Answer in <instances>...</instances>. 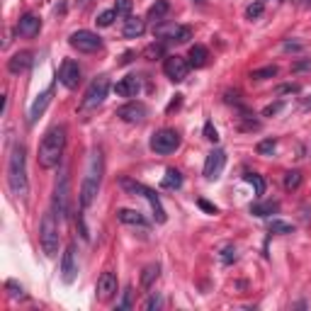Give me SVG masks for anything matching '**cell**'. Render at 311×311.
<instances>
[{
	"label": "cell",
	"instance_id": "obj_34",
	"mask_svg": "<svg viewBox=\"0 0 311 311\" xmlns=\"http://www.w3.org/2000/svg\"><path fill=\"white\" fill-rule=\"evenodd\" d=\"M117 17H119V15L114 12V7H112V10H105V12H100L95 22H97V27H110Z\"/></svg>",
	"mask_w": 311,
	"mask_h": 311
},
{
	"label": "cell",
	"instance_id": "obj_32",
	"mask_svg": "<svg viewBox=\"0 0 311 311\" xmlns=\"http://www.w3.org/2000/svg\"><path fill=\"white\" fill-rule=\"evenodd\" d=\"M263 12H265V5H263V0H255V2H251V5L246 7V20H258Z\"/></svg>",
	"mask_w": 311,
	"mask_h": 311
},
{
	"label": "cell",
	"instance_id": "obj_37",
	"mask_svg": "<svg viewBox=\"0 0 311 311\" xmlns=\"http://www.w3.org/2000/svg\"><path fill=\"white\" fill-rule=\"evenodd\" d=\"M132 0H117L114 2V12L117 15H122V17H129V12H132Z\"/></svg>",
	"mask_w": 311,
	"mask_h": 311
},
{
	"label": "cell",
	"instance_id": "obj_10",
	"mask_svg": "<svg viewBox=\"0 0 311 311\" xmlns=\"http://www.w3.org/2000/svg\"><path fill=\"white\" fill-rule=\"evenodd\" d=\"M56 78H58V83L63 85V88L76 90L78 83H81V66H78L73 58H66V61L61 63V68H58Z\"/></svg>",
	"mask_w": 311,
	"mask_h": 311
},
{
	"label": "cell",
	"instance_id": "obj_15",
	"mask_svg": "<svg viewBox=\"0 0 311 311\" xmlns=\"http://www.w3.org/2000/svg\"><path fill=\"white\" fill-rule=\"evenodd\" d=\"M117 117L124 119V122H129V124L143 122V117H146V105H143V102H136V100H132V102H127L124 107L117 110Z\"/></svg>",
	"mask_w": 311,
	"mask_h": 311
},
{
	"label": "cell",
	"instance_id": "obj_49",
	"mask_svg": "<svg viewBox=\"0 0 311 311\" xmlns=\"http://www.w3.org/2000/svg\"><path fill=\"white\" fill-rule=\"evenodd\" d=\"M299 5L302 7H311V0H299Z\"/></svg>",
	"mask_w": 311,
	"mask_h": 311
},
{
	"label": "cell",
	"instance_id": "obj_40",
	"mask_svg": "<svg viewBox=\"0 0 311 311\" xmlns=\"http://www.w3.org/2000/svg\"><path fill=\"white\" fill-rule=\"evenodd\" d=\"M204 139H207V141H212V143L219 141V132L214 129V124H212V122H207V124H204Z\"/></svg>",
	"mask_w": 311,
	"mask_h": 311
},
{
	"label": "cell",
	"instance_id": "obj_17",
	"mask_svg": "<svg viewBox=\"0 0 311 311\" xmlns=\"http://www.w3.org/2000/svg\"><path fill=\"white\" fill-rule=\"evenodd\" d=\"M39 29H42V20H39L37 15H32V12L22 15L20 22H17V34H20V37H37Z\"/></svg>",
	"mask_w": 311,
	"mask_h": 311
},
{
	"label": "cell",
	"instance_id": "obj_8",
	"mask_svg": "<svg viewBox=\"0 0 311 311\" xmlns=\"http://www.w3.org/2000/svg\"><path fill=\"white\" fill-rule=\"evenodd\" d=\"M68 44H71L73 49L83 51V54H92V51H100V49H102V39H100L95 32H90V29L73 32V34L68 37Z\"/></svg>",
	"mask_w": 311,
	"mask_h": 311
},
{
	"label": "cell",
	"instance_id": "obj_33",
	"mask_svg": "<svg viewBox=\"0 0 311 311\" xmlns=\"http://www.w3.org/2000/svg\"><path fill=\"white\" fill-rule=\"evenodd\" d=\"M192 39V29L187 27V25H180L178 32H175V39H173V44H187Z\"/></svg>",
	"mask_w": 311,
	"mask_h": 311
},
{
	"label": "cell",
	"instance_id": "obj_5",
	"mask_svg": "<svg viewBox=\"0 0 311 311\" xmlns=\"http://www.w3.org/2000/svg\"><path fill=\"white\" fill-rule=\"evenodd\" d=\"M119 185L132 195V197H143L148 204H151V209H153V219L158 222V224H163L168 217H166V209H163V204H161V197L151 190V187H146V185H141V182H136V180H132V178H122L119 180Z\"/></svg>",
	"mask_w": 311,
	"mask_h": 311
},
{
	"label": "cell",
	"instance_id": "obj_39",
	"mask_svg": "<svg viewBox=\"0 0 311 311\" xmlns=\"http://www.w3.org/2000/svg\"><path fill=\"white\" fill-rule=\"evenodd\" d=\"M236 260H238L236 248H233V246H226V248L222 251V263H224V265H231V263H236Z\"/></svg>",
	"mask_w": 311,
	"mask_h": 311
},
{
	"label": "cell",
	"instance_id": "obj_11",
	"mask_svg": "<svg viewBox=\"0 0 311 311\" xmlns=\"http://www.w3.org/2000/svg\"><path fill=\"white\" fill-rule=\"evenodd\" d=\"M78 277V265H76V243H68L63 258H61V280L66 284H73Z\"/></svg>",
	"mask_w": 311,
	"mask_h": 311
},
{
	"label": "cell",
	"instance_id": "obj_1",
	"mask_svg": "<svg viewBox=\"0 0 311 311\" xmlns=\"http://www.w3.org/2000/svg\"><path fill=\"white\" fill-rule=\"evenodd\" d=\"M7 185H10L15 197H27L29 192L27 156H25V146L22 143H15L10 156H7Z\"/></svg>",
	"mask_w": 311,
	"mask_h": 311
},
{
	"label": "cell",
	"instance_id": "obj_18",
	"mask_svg": "<svg viewBox=\"0 0 311 311\" xmlns=\"http://www.w3.org/2000/svg\"><path fill=\"white\" fill-rule=\"evenodd\" d=\"M139 90H141V81L136 76H127V78H122L119 83L114 85V92L119 97H136Z\"/></svg>",
	"mask_w": 311,
	"mask_h": 311
},
{
	"label": "cell",
	"instance_id": "obj_23",
	"mask_svg": "<svg viewBox=\"0 0 311 311\" xmlns=\"http://www.w3.org/2000/svg\"><path fill=\"white\" fill-rule=\"evenodd\" d=\"M190 66H195V68H202V66H207V61H209V51L202 46V44H195V46H190Z\"/></svg>",
	"mask_w": 311,
	"mask_h": 311
},
{
	"label": "cell",
	"instance_id": "obj_47",
	"mask_svg": "<svg viewBox=\"0 0 311 311\" xmlns=\"http://www.w3.org/2000/svg\"><path fill=\"white\" fill-rule=\"evenodd\" d=\"M180 102H182V95H175V100H173V102L168 105V112H173L175 107H180Z\"/></svg>",
	"mask_w": 311,
	"mask_h": 311
},
{
	"label": "cell",
	"instance_id": "obj_35",
	"mask_svg": "<svg viewBox=\"0 0 311 311\" xmlns=\"http://www.w3.org/2000/svg\"><path fill=\"white\" fill-rule=\"evenodd\" d=\"M275 148H277V141H275V139H263V141L258 143V153H260V156H272Z\"/></svg>",
	"mask_w": 311,
	"mask_h": 311
},
{
	"label": "cell",
	"instance_id": "obj_31",
	"mask_svg": "<svg viewBox=\"0 0 311 311\" xmlns=\"http://www.w3.org/2000/svg\"><path fill=\"white\" fill-rule=\"evenodd\" d=\"M270 231H272V233H280V236H287V233H294V224L272 219V222H270Z\"/></svg>",
	"mask_w": 311,
	"mask_h": 311
},
{
	"label": "cell",
	"instance_id": "obj_36",
	"mask_svg": "<svg viewBox=\"0 0 311 311\" xmlns=\"http://www.w3.org/2000/svg\"><path fill=\"white\" fill-rule=\"evenodd\" d=\"M5 289L10 292V297H12V299H25V289H22L17 282L7 280V282H5Z\"/></svg>",
	"mask_w": 311,
	"mask_h": 311
},
{
	"label": "cell",
	"instance_id": "obj_45",
	"mask_svg": "<svg viewBox=\"0 0 311 311\" xmlns=\"http://www.w3.org/2000/svg\"><path fill=\"white\" fill-rule=\"evenodd\" d=\"M197 204L202 207V209H204V212H207V214H217V212H219V209H217L214 204H209L207 199H197Z\"/></svg>",
	"mask_w": 311,
	"mask_h": 311
},
{
	"label": "cell",
	"instance_id": "obj_2",
	"mask_svg": "<svg viewBox=\"0 0 311 311\" xmlns=\"http://www.w3.org/2000/svg\"><path fill=\"white\" fill-rule=\"evenodd\" d=\"M63 148H66V127H51L44 139L39 143V166L46 170L56 168L61 163V156H63Z\"/></svg>",
	"mask_w": 311,
	"mask_h": 311
},
{
	"label": "cell",
	"instance_id": "obj_4",
	"mask_svg": "<svg viewBox=\"0 0 311 311\" xmlns=\"http://www.w3.org/2000/svg\"><path fill=\"white\" fill-rule=\"evenodd\" d=\"M58 241H61V233H58L56 214H54V209H51V212H44L42 224H39V243H42V251H44L46 258H56Z\"/></svg>",
	"mask_w": 311,
	"mask_h": 311
},
{
	"label": "cell",
	"instance_id": "obj_16",
	"mask_svg": "<svg viewBox=\"0 0 311 311\" xmlns=\"http://www.w3.org/2000/svg\"><path fill=\"white\" fill-rule=\"evenodd\" d=\"M51 100H54V85H49V88L32 102V107H29V124H34L42 114L46 112V107L51 105Z\"/></svg>",
	"mask_w": 311,
	"mask_h": 311
},
{
	"label": "cell",
	"instance_id": "obj_27",
	"mask_svg": "<svg viewBox=\"0 0 311 311\" xmlns=\"http://www.w3.org/2000/svg\"><path fill=\"white\" fill-rule=\"evenodd\" d=\"M282 185L287 192H292V190H297L299 185H302V173L299 170H287L282 178Z\"/></svg>",
	"mask_w": 311,
	"mask_h": 311
},
{
	"label": "cell",
	"instance_id": "obj_42",
	"mask_svg": "<svg viewBox=\"0 0 311 311\" xmlns=\"http://www.w3.org/2000/svg\"><path fill=\"white\" fill-rule=\"evenodd\" d=\"M163 307V299L158 297V294H153V297H148V302L143 304V309L146 311H153V309H161Z\"/></svg>",
	"mask_w": 311,
	"mask_h": 311
},
{
	"label": "cell",
	"instance_id": "obj_6",
	"mask_svg": "<svg viewBox=\"0 0 311 311\" xmlns=\"http://www.w3.org/2000/svg\"><path fill=\"white\" fill-rule=\"evenodd\" d=\"M107 90H110V78L107 76H97L92 83L88 85V90H85L83 95V102H81V110H95V107H100L102 102H105V97H107Z\"/></svg>",
	"mask_w": 311,
	"mask_h": 311
},
{
	"label": "cell",
	"instance_id": "obj_48",
	"mask_svg": "<svg viewBox=\"0 0 311 311\" xmlns=\"http://www.w3.org/2000/svg\"><path fill=\"white\" fill-rule=\"evenodd\" d=\"M132 58H134V54H132V51H127V54H124V58H122V63H129Z\"/></svg>",
	"mask_w": 311,
	"mask_h": 311
},
{
	"label": "cell",
	"instance_id": "obj_38",
	"mask_svg": "<svg viewBox=\"0 0 311 311\" xmlns=\"http://www.w3.org/2000/svg\"><path fill=\"white\" fill-rule=\"evenodd\" d=\"M132 294H134V289H132V287H127V289H124V297H122V302L117 304V309H119V311L132 309V307H134V304H132Z\"/></svg>",
	"mask_w": 311,
	"mask_h": 311
},
{
	"label": "cell",
	"instance_id": "obj_24",
	"mask_svg": "<svg viewBox=\"0 0 311 311\" xmlns=\"http://www.w3.org/2000/svg\"><path fill=\"white\" fill-rule=\"evenodd\" d=\"M280 212V202H255L251 204V214L253 217H270Z\"/></svg>",
	"mask_w": 311,
	"mask_h": 311
},
{
	"label": "cell",
	"instance_id": "obj_43",
	"mask_svg": "<svg viewBox=\"0 0 311 311\" xmlns=\"http://www.w3.org/2000/svg\"><path fill=\"white\" fill-rule=\"evenodd\" d=\"M309 68H311V58L294 61V63H292V73H302V71H309Z\"/></svg>",
	"mask_w": 311,
	"mask_h": 311
},
{
	"label": "cell",
	"instance_id": "obj_7",
	"mask_svg": "<svg viewBox=\"0 0 311 311\" xmlns=\"http://www.w3.org/2000/svg\"><path fill=\"white\" fill-rule=\"evenodd\" d=\"M180 134L175 129H158L153 136H151V151L158 153V156H170L173 151L180 148Z\"/></svg>",
	"mask_w": 311,
	"mask_h": 311
},
{
	"label": "cell",
	"instance_id": "obj_12",
	"mask_svg": "<svg viewBox=\"0 0 311 311\" xmlns=\"http://www.w3.org/2000/svg\"><path fill=\"white\" fill-rule=\"evenodd\" d=\"M226 166V153L222 148H214L207 153V161H204V178L207 180H217L222 175V170Z\"/></svg>",
	"mask_w": 311,
	"mask_h": 311
},
{
	"label": "cell",
	"instance_id": "obj_50",
	"mask_svg": "<svg viewBox=\"0 0 311 311\" xmlns=\"http://www.w3.org/2000/svg\"><path fill=\"white\" fill-rule=\"evenodd\" d=\"M85 2H90V0H78V5H85Z\"/></svg>",
	"mask_w": 311,
	"mask_h": 311
},
{
	"label": "cell",
	"instance_id": "obj_26",
	"mask_svg": "<svg viewBox=\"0 0 311 311\" xmlns=\"http://www.w3.org/2000/svg\"><path fill=\"white\" fill-rule=\"evenodd\" d=\"M158 275H161V265H156V263H153V265H146L143 272H141V287L143 289H148L151 284L156 282Z\"/></svg>",
	"mask_w": 311,
	"mask_h": 311
},
{
	"label": "cell",
	"instance_id": "obj_25",
	"mask_svg": "<svg viewBox=\"0 0 311 311\" xmlns=\"http://www.w3.org/2000/svg\"><path fill=\"white\" fill-rule=\"evenodd\" d=\"M161 187L163 190H180L182 187V173L175 168H168L166 170V178L161 180Z\"/></svg>",
	"mask_w": 311,
	"mask_h": 311
},
{
	"label": "cell",
	"instance_id": "obj_14",
	"mask_svg": "<svg viewBox=\"0 0 311 311\" xmlns=\"http://www.w3.org/2000/svg\"><path fill=\"white\" fill-rule=\"evenodd\" d=\"M95 292H97V299H100V302H110L114 297V292H117V275L110 272V270L102 272V275L97 277Z\"/></svg>",
	"mask_w": 311,
	"mask_h": 311
},
{
	"label": "cell",
	"instance_id": "obj_3",
	"mask_svg": "<svg viewBox=\"0 0 311 311\" xmlns=\"http://www.w3.org/2000/svg\"><path fill=\"white\" fill-rule=\"evenodd\" d=\"M100 180H102V153L92 148L90 153V166H88V173L83 178V185H81V209H88L92 202H95V195L100 190Z\"/></svg>",
	"mask_w": 311,
	"mask_h": 311
},
{
	"label": "cell",
	"instance_id": "obj_46",
	"mask_svg": "<svg viewBox=\"0 0 311 311\" xmlns=\"http://www.w3.org/2000/svg\"><path fill=\"white\" fill-rule=\"evenodd\" d=\"M284 51H302V44H297V42H284Z\"/></svg>",
	"mask_w": 311,
	"mask_h": 311
},
{
	"label": "cell",
	"instance_id": "obj_21",
	"mask_svg": "<svg viewBox=\"0 0 311 311\" xmlns=\"http://www.w3.org/2000/svg\"><path fill=\"white\" fill-rule=\"evenodd\" d=\"M117 219L127 226H146L148 224L139 209H117Z\"/></svg>",
	"mask_w": 311,
	"mask_h": 311
},
{
	"label": "cell",
	"instance_id": "obj_13",
	"mask_svg": "<svg viewBox=\"0 0 311 311\" xmlns=\"http://www.w3.org/2000/svg\"><path fill=\"white\" fill-rule=\"evenodd\" d=\"M54 214L58 219H63L68 214V175H61L54 192Z\"/></svg>",
	"mask_w": 311,
	"mask_h": 311
},
{
	"label": "cell",
	"instance_id": "obj_20",
	"mask_svg": "<svg viewBox=\"0 0 311 311\" xmlns=\"http://www.w3.org/2000/svg\"><path fill=\"white\" fill-rule=\"evenodd\" d=\"M143 32H146V20H141V17H127V20H124L122 34H124L127 39H139Z\"/></svg>",
	"mask_w": 311,
	"mask_h": 311
},
{
	"label": "cell",
	"instance_id": "obj_51",
	"mask_svg": "<svg viewBox=\"0 0 311 311\" xmlns=\"http://www.w3.org/2000/svg\"><path fill=\"white\" fill-rule=\"evenodd\" d=\"M195 2H204V0H195Z\"/></svg>",
	"mask_w": 311,
	"mask_h": 311
},
{
	"label": "cell",
	"instance_id": "obj_22",
	"mask_svg": "<svg viewBox=\"0 0 311 311\" xmlns=\"http://www.w3.org/2000/svg\"><path fill=\"white\" fill-rule=\"evenodd\" d=\"M170 10V2L168 0H156L151 7H148V15H146V20H151V22H163V17L168 15Z\"/></svg>",
	"mask_w": 311,
	"mask_h": 311
},
{
	"label": "cell",
	"instance_id": "obj_30",
	"mask_svg": "<svg viewBox=\"0 0 311 311\" xmlns=\"http://www.w3.org/2000/svg\"><path fill=\"white\" fill-rule=\"evenodd\" d=\"M275 76H277V66H265V68L251 71V78H253V81H267V78H275Z\"/></svg>",
	"mask_w": 311,
	"mask_h": 311
},
{
	"label": "cell",
	"instance_id": "obj_29",
	"mask_svg": "<svg viewBox=\"0 0 311 311\" xmlns=\"http://www.w3.org/2000/svg\"><path fill=\"white\" fill-rule=\"evenodd\" d=\"M243 180L253 185V187H255V195H258V197L265 192V180H263L258 173H243Z\"/></svg>",
	"mask_w": 311,
	"mask_h": 311
},
{
	"label": "cell",
	"instance_id": "obj_44",
	"mask_svg": "<svg viewBox=\"0 0 311 311\" xmlns=\"http://www.w3.org/2000/svg\"><path fill=\"white\" fill-rule=\"evenodd\" d=\"M282 110V102H275V105H267L265 110H263V117H272V114H277Z\"/></svg>",
	"mask_w": 311,
	"mask_h": 311
},
{
	"label": "cell",
	"instance_id": "obj_9",
	"mask_svg": "<svg viewBox=\"0 0 311 311\" xmlns=\"http://www.w3.org/2000/svg\"><path fill=\"white\" fill-rule=\"evenodd\" d=\"M163 73L168 76L173 83H182L185 78H187V73H190V61H185L182 56H166L163 61Z\"/></svg>",
	"mask_w": 311,
	"mask_h": 311
},
{
	"label": "cell",
	"instance_id": "obj_19",
	"mask_svg": "<svg viewBox=\"0 0 311 311\" xmlns=\"http://www.w3.org/2000/svg\"><path fill=\"white\" fill-rule=\"evenodd\" d=\"M32 51H17L15 56L7 61V71L12 73V76H20V73H25L29 66H32Z\"/></svg>",
	"mask_w": 311,
	"mask_h": 311
},
{
	"label": "cell",
	"instance_id": "obj_41",
	"mask_svg": "<svg viewBox=\"0 0 311 311\" xmlns=\"http://www.w3.org/2000/svg\"><path fill=\"white\" fill-rule=\"evenodd\" d=\"M292 92H299V85L297 83H287V85H277L275 88V95H292Z\"/></svg>",
	"mask_w": 311,
	"mask_h": 311
},
{
	"label": "cell",
	"instance_id": "obj_28",
	"mask_svg": "<svg viewBox=\"0 0 311 311\" xmlns=\"http://www.w3.org/2000/svg\"><path fill=\"white\" fill-rule=\"evenodd\" d=\"M143 56L148 58V61H156V58L166 56V42H156V44H151V46H146V51H143Z\"/></svg>",
	"mask_w": 311,
	"mask_h": 311
}]
</instances>
